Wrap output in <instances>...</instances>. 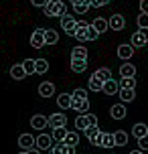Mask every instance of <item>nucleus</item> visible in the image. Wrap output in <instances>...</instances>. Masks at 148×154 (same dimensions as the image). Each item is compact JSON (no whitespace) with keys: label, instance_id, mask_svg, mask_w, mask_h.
Returning a JSON list of instances; mask_svg holds the SVG:
<instances>
[{"label":"nucleus","instance_id":"obj_36","mask_svg":"<svg viewBox=\"0 0 148 154\" xmlns=\"http://www.w3.org/2000/svg\"><path fill=\"white\" fill-rule=\"evenodd\" d=\"M136 23H138V29H148V14L146 12H140Z\"/></svg>","mask_w":148,"mask_h":154},{"label":"nucleus","instance_id":"obj_20","mask_svg":"<svg viewBox=\"0 0 148 154\" xmlns=\"http://www.w3.org/2000/svg\"><path fill=\"white\" fill-rule=\"evenodd\" d=\"M130 43H132V47H136V49H140V47L148 45V41L144 38V35H142L140 31H138V32H134V35H132V38H130Z\"/></svg>","mask_w":148,"mask_h":154},{"label":"nucleus","instance_id":"obj_8","mask_svg":"<svg viewBox=\"0 0 148 154\" xmlns=\"http://www.w3.org/2000/svg\"><path fill=\"white\" fill-rule=\"evenodd\" d=\"M65 124H67V118H65V114H61V112L49 116V126H51V128H61Z\"/></svg>","mask_w":148,"mask_h":154},{"label":"nucleus","instance_id":"obj_13","mask_svg":"<svg viewBox=\"0 0 148 154\" xmlns=\"http://www.w3.org/2000/svg\"><path fill=\"white\" fill-rule=\"evenodd\" d=\"M51 142H53V136L41 134L39 138H37V148H39V150H51Z\"/></svg>","mask_w":148,"mask_h":154},{"label":"nucleus","instance_id":"obj_28","mask_svg":"<svg viewBox=\"0 0 148 154\" xmlns=\"http://www.w3.org/2000/svg\"><path fill=\"white\" fill-rule=\"evenodd\" d=\"M71 59H87V49L85 47H73V51H71Z\"/></svg>","mask_w":148,"mask_h":154},{"label":"nucleus","instance_id":"obj_39","mask_svg":"<svg viewBox=\"0 0 148 154\" xmlns=\"http://www.w3.org/2000/svg\"><path fill=\"white\" fill-rule=\"evenodd\" d=\"M73 97H81V100H87V93H85V89H81V87H77L75 91L71 93Z\"/></svg>","mask_w":148,"mask_h":154},{"label":"nucleus","instance_id":"obj_22","mask_svg":"<svg viewBox=\"0 0 148 154\" xmlns=\"http://www.w3.org/2000/svg\"><path fill=\"white\" fill-rule=\"evenodd\" d=\"M67 128L65 126H61V128H53V140L55 142H65V138H67Z\"/></svg>","mask_w":148,"mask_h":154},{"label":"nucleus","instance_id":"obj_3","mask_svg":"<svg viewBox=\"0 0 148 154\" xmlns=\"http://www.w3.org/2000/svg\"><path fill=\"white\" fill-rule=\"evenodd\" d=\"M47 45V38H45V29H37V31L31 35V47L35 49H41V47Z\"/></svg>","mask_w":148,"mask_h":154},{"label":"nucleus","instance_id":"obj_38","mask_svg":"<svg viewBox=\"0 0 148 154\" xmlns=\"http://www.w3.org/2000/svg\"><path fill=\"white\" fill-rule=\"evenodd\" d=\"M61 152L63 154H75V146H69V144H61Z\"/></svg>","mask_w":148,"mask_h":154},{"label":"nucleus","instance_id":"obj_30","mask_svg":"<svg viewBox=\"0 0 148 154\" xmlns=\"http://www.w3.org/2000/svg\"><path fill=\"white\" fill-rule=\"evenodd\" d=\"M120 100L122 101H134V97H136V89H120Z\"/></svg>","mask_w":148,"mask_h":154},{"label":"nucleus","instance_id":"obj_9","mask_svg":"<svg viewBox=\"0 0 148 154\" xmlns=\"http://www.w3.org/2000/svg\"><path fill=\"white\" fill-rule=\"evenodd\" d=\"M31 126L35 128V130H43V128L49 126V118H45V116H41V114L32 116L31 118Z\"/></svg>","mask_w":148,"mask_h":154},{"label":"nucleus","instance_id":"obj_42","mask_svg":"<svg viewBox=\"0 0 148 154\" xmlns=\"http://www.w3.org/2000/svg\"><path fill=\"white\" fill-rule=\"evenodd\" d=\"M47 2H49V0H31L32 6H43V8L47 6Z\"/></svg>","mask_w":148,"mask_h":154},{"label":"nucleus","instance_id":"obj_18","mask_svg":"<svg viewBox=\"0 0 148 154\" xmlns=\"http://www.w3.org/2000/svg\"><path fill=\"white\" fill-rule=\"evenodd\" d=\"M71 69L75 73H83L87 69V59H71Z\"/></svg>","mask_w":148,"mask_h":154},{"label":"nucleus","instance_id":"obj_26","mask_svg":"<svg viewBox=\"0 0 148 154\" xmlns=\"http://www.w3.org/2000/svg\"><path fill=\"white\" fill-rule=\"evenodd\" d=\"M23 67H24V71H26V75L37 73V59H24V61H23Z\"/></svg>","mask_w":148,"mask_h":154},{"label":"nucleus","instance_id":"obj_31","mask_svg":"<svg viewBox=\"0 0 148 154\" xmlns=\"http://www.w3.org/2000/svg\"><path fill=\"white\" fill-rule=\"evenodd\" d=\"M114 136H116V146H126V144H128V134H126L124 130L114 132Z\"/></svg>","mask_w":148,"mask_h":154},{"label":"nucleus","instance_id":"obj_7","mask_svg":"<svg viewBox=\"0 0 148 154\" xmlns=\"http://www.w3.org/2000/svg\"><path fill=\"white\" fill-rule=\"evenodd\" d=\"M126 26V18L122 14H112L109 16V29H112V31H122V29H124Z\"/></svg>","mask_w":148,"mask_h":154},{"label":"nucleus","instance_id":"obj_10","mask_svg":"<svg viewBox=\"0 0 148 154\" xmlns=\"http://www.w3.org/2000/svg\"><path fill=\"white\" fill-rule=\"evenodd\" d=\"M146 134H148V126H146L144 122H138V124H134V126H132V136H134L136 140L144 138Z\"/></svg>","mask_w":148,"mask_h":154},{"label":"nucleus","instance_id":"obj_12","mask_svg":"<svg viewBox=\"0 0 148 154\" xmlns=\"http://www.w3.org/2000/svg\"><path fill=\"white\" fill-rule=\"evenodd\" d=\"M10 77H12V79H16V81H20V79H24V77H26V71H24L23 63H16V65H12V67H10Z\"/></svg>","mask_w":148,"mask_h":154},{"label":"nucleus","instance_id":"obj_46","mask_svg":"<svg viewBox=\"0 0 148 154\" xmlns=\"http://www.w3.org/2000/svg\"><path fill=\"white\" fill-rule=\"evenodd\" d=\"M140 32H142V35H144V38H146V41H148V29H140Z\"/></svg>","mask_w":148,"mask_h":154},{"label":"nucleus","instance_id":"obj_11","mask_svg":"<svg viewBox=\"0 0 148 154\" xmlns=\"http://www.w3.org/2000/svg\"><path fill=\"white\" fill-rule=\"evenodd\" d=\"M132 55H134V47L132 45H120L118 47V57H120L122 61L132 59Z\"/></svg>","mask_w":148,"mask_h":154},{"label":"nucleus","instance_id":"obj_41","mask_svg":"<svg viewBox=\"0 0 148 154\" xmlns=\"http://www.w3.org/2000/svg\"><path fill=\"white\" fill-rule=\"evenodd\" d=\"M85 118H87V124L89 126H97V116L95 114H85Z\"/></svg>","mask_w":148,"mask_h":154},{"label":"nucleus","instance_id":"obj_15","mask_svg":"<svg viewBox=\"0 0 148 154\" xmlns=\"http://www.w3.org/2000/svg\"><path fill=\"white\" fill-rule=\"evenodd\" d=\"M109 114H112V118H114V120H124L128 112H126V106H122V103H116V106H112Z\"/></svg>","mask_w":148,"mask_h":154},{"label":"nucleus","instance_id":"obj_44","mask_svg":"<svg viewBox=\"0 0 148 154\" xmlns=\"http://www.w3.org/2000/svg\"><path fill=\"white\" fill-rule=\"evenodd\" d=\"M140 10L148 14V0H140Z\"/></svg>","mask_w":148,"mask_h":154},{"label":"nucleus","instance_id":"obj_37","mask_svg":"<svg viewBox=\"0 0 148 154\" xmlns=\"http://www.w3.org/2000/svg\"><path fill=\"white\" fill-rule=\"evenodd\" d=\"M73 10H75L77 14H85L87 10H89V4H83V2H79V4H75V6H73Z\"/></svg>","mask_w":148,"mask_h":154},{"label":"nucleus","instance_id":"obj_34","mask_svg":"<svg viewBox=\"0 0 148 154\" xmlns=\"http://www.w3.org/2000/svg\"><path fill=\"white\" fill-rule=\"evenodd\" d=\"M49 71V61L47 59H37V75H43Z\"/></svg>","mask_w":148,"mask_h":154},{"label":"nucleus","instance_id":"obj_24","mask_svg":"<svg viewBox=\"0 0 148 154\" xmlns=\"http://www.w3.org/2000/svg\"><path fill=\"white\" fill-rule=\"evenodd\" d=\"M94 77L106 83V81H109V79H112V71H109L108 67H101V69H97V71L94 73Z\"/></svg>","mask_w":148,"mask_h":154},{"label":"nucleus","instance_id":"obj_19","mask_svg":"<svg viewBox=\"0 0 148 154\" xmlns=\"http://www.w3.org/2000/svg\"><path fill=\"white\" fill-rule=\"evenodd\" d=\"M101 146L103 148H114L116 146V136L109 134V132H103V134H101Z\"/></svg>","mask_w":148,"mask_h":154},{"label":"nucleus","instance_id":"obj_14","mask_svg":"<svg viewBox=\"0 0 148 154\" xmlns=\"http://www.w3.org/2000/svg\"><path fill=\"white\" fill-rule=\"evenodd\" d=\"M55 93V85L51 83V81H43V83L39 85V95L41 97H51Z\"/></svg>","mask_w":148,"mask_h":154},{"label":"nucleus","instance_id":"obj_6","mask_svg":"<svg viewBox=\"0 0 148 154\" xmlns=\"http://www.w3.org/2000/svg\"><path fill=\"white\" fill-rule=\"evenodd\" d=\"M71 109H75L77 114H87V109H89V100H81V97H73V103H71Z\"/></svg>","mask_w":148,"mask_h":154},{"label":"nucleus","instance_id":"obj_23","mask_svg":"<svg viewBox=\"0 0 148 154\" xmlns=\"http://www.w3.org/2000/svg\"><path fill=\"white\" fill-rule=\"evenodd\" d=\"M120 75L122 77H136V67H134L132 63H124L120 67Z\"/></svg>","mask_w":148,"mask_h":154},{"label":"nucleus","instance_id":"obj_45","mask_svg":"<svg viewBox=\"0 0 148 154\" xmlns=\"http://www.w3.org/2000/svg\"><path fill=\"white\" fill-rule=\"evenodd\" d=\"M26 152H29V154H41L39 148H31V150H26Z\"/></svg>","mask_w":148,"mask_h":154},{"label":"nucleus","instance_id":"obj_2","mask_svg":"<svg viewBox=\"0 0 148 154\" xmlns=\"http://www.w3.org/2000/svg\"><path fill=\"white\" fill-rule=\"evenodd\" d=\"M61 29L67 32L69 37H75V32H77V23H75V18L69 16V14L61 16Z\"/></svg>","mask_w":148,"mask_h":154},{"label":"nucleus","instance_id":"obj_47","mask_svg":"<svg viewBox=\"0 0 148 154\" xmlns=\"http://www.w3.org/2000/svg\"><path fill=\"white\" fill-rule=\"evenodd\" d=\"M130 154H146V152H144V150H132Z\"/></svg>","mask_w":148,"mask_h":154},{"label":"nucleus","instance_id":"obj_5","mask_svg":"<svg viewBox=\"0 0 148 154\" xmlns=\"http://www.w3.org/2000/svg\"><path fill=\"white\" fill-rule=\"evenodd\" d=\"M89 29H91V24H87V23H77V32H75V38H77L79 43H85V41H89Z\"/></svg>","mask_w":148,"mask_h":154},{"label":"nucleus","instance_id":"obj_33","mask_svg":"<svg viewBox=\"0 0 148 154\" xmlns=\"http://www.w3.org/2000/svg\"><path fill=\"white\" fill-rule=\"evenodd\" d=\"M45 38H47V45H55L59 41V35L53 31V29H45Z\"/></svg>","mask_w":148,"mask_h":154},{"label":"nucleus","instance_id":"obj_29","mask_svg":"<svg viewBox=\"0 0 148 154\" xmlns=\"http://www.w3.org/2000/svg\"><path fill=\"white\" fill-rule=\"evenodd\" d=\"M75 128H77V130H81V132H85L87 128H89V124H87L85 114H79L77 118H75Z\"/></svg>","mask_w":148,"mask_h":154},{"label":"nucleus","instance_id":"obj_35","mask_svg":"<svg viewBox=\"0 0 148 154\" xmlns=\"http://www.w3.org/2000/svg\"><path fill=\"white\" fill-rule=\"evenodd\" d=\"M77 142H79V134H77V132H69L67 138H65V144H69V146H77Z\"/></svg>","mask_w":148,"mask_h":154},{"label":"nucleus","instance_id":"obj_32","mask_svg":"<svg viewBox=\"0 0 148 154\" xmlns=\"http://www.w3.org/2000/svg\"><path fill=\"white\" fill-rule=\"evenodd\" d=\"M89 89H91V91H103V81H100V79H95L94 75L89 77Z\"/></svg>","mask_w":148,"mask_h":154},{"label":"nucleus","instance_id":"obj_27","mask_svg":"<svg viewBox=\"0 0 148 154\" xmlns=\"http://www.w3.org/2000/svg\"><path fill=\"white\" fill-rule=\"evenodd\" d=\"M100 134H101V130H100V128H97V126H89V128H87V130H85V138L89 140L91 144H94V142H95V138H97Z\"/></svg>","mask_w":148,"mask_h":154},{"label":"nucleus","instance_id":"obj_1","mask_svg":"<svg viewBox=\"0 0 148 154\" xmlns=\"http://www.w3.org/2000/svg\"><path fill=\"white\" fill-rule=\"evenodd\" d=\"M45 14L47 16H65L67 12H65V4H63L61 0H49L47 6H45Z\"/></svg>","mask_w":148,"mask_h":154},{"label":"nucleus","instance_id":"obj_21","mask_svg":"<svg viewBox=\"0 0 148 154\" xmlns=\"http://www.w3.org/2000/svg\"><path fill=\"white\" fill-rule=\"evenodd\" d=\"M118 89H120L118 81L109 79V81H106V83H103V91H101V93H106V95H114V93H118Z\"/></svg>","mask_w":148,"mask_h":154},{"label":"nucleus","instance_id":"obj_25","mask_svg":"<svg viewBox=\"0 0 148 154\" xmlns=\"http://www.w3.org/2000/svg\"><path fill=\"white\" fill-rule=\"evenodd\" d=\"M120 89H136V77H122Z\"/></svg>","mask_w":148,"mask_h":154},{"label":"nucleus","instance_id":"obj_16","mask_svg":"<svg viewBox=\"0 0 148 154\" xmlns=\"http://www.w3.org/2000/svg\"><path fill=\"white\" fill-rule=\"evenodd\" d=\"M71 103H73V95H69V93H61V95L57 97V106L61 109H69Z\"/></svg>","mask_w":148,"mask_h":154},{"label":"nucleus","instance_id":"obj_43","mask_svg":"<svg viewBox=\"0 0 148 154\" xmlns=\"http://www.w3.org/2000/svg\"><path fill=\"white\" fill-rule=\"evenodd\" d=\"M109 0H91V6H106V4H108Z\"/></svg>","mask_w":148,"mask_h":154},{"label":"nucleus","instance_id":"obj_17","mask_svg":"<svg viewBox=\"0 0 148 154\" xmlns=\"http://www.w3.org/2000/svg\"><path fill=\"white\" fill-rule=\"evenodd\" d=\"M91 24H94V29H95L97 32H100V35H101V32H106V31L109 29V20H106V18H101V16L94 18V23H91Z\"/></svg>","mask_w":148,"mask_h":154},{"label":"nucleus","instance_id":"obj_48","mask_svg":"<svg viewBox=\"0 0 148 154\" xmlns=\"http://www.w3.org/2000/svg\"><path fill=\"white\" fill-rule=\"evenodd\" d=\"M81 2H83V4H89V6H91V0H81Z\"/></svg>","mask_w":148,"mask_h":154},{"label":"nucleus","instance_id":"obj_40","mask_svg":"<svg viewBox=\"0 0 148 154\" xmlns=\"http://www.w3.org/2000/svg\"><path fill=\"white\" fill-rule=\"evenodd\" d=\"M138 148H140V150H144V152L148 150V134L144 136V138H140V140H138Z\"/></svg>","mask_w":148,"mask_h":154},{"label":"nucleus","instance_id":"obj_4","mask_svg":"<svg viewBox=\"0 0 148 154\" xmlns=\"http://www.w3.org/2000/svg\"><path fill=\"white\" fill-rule=\"evenodd\" d=\"M18 146L23 150H31V148H37V138L31 136V134H20L18 136Z\"/></svg>","mask_w":148,"mask_h":154},{"label":"nucleus","instance_id":"obj_49","mask_svg":"<svg viewBox=\"0 0 148 154\" xmlns=\"http://www.w3.org/2000/svg\"><path fill=\"white\" fill-rule=\"evenodd\" d=\"M18 154H29V152H18Z\"/></svg>","mask_w":148,"mask_h":154}]
</instances>
